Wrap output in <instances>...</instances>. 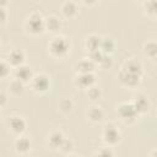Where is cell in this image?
Instances as JSON below:
<instances>
[{
  "label": "cell",
  "mask_w": 157,
  "mask_h": 157,
  "mask_svg": "<svg viewBox=\"0 0 157 157\" xmlns=\"http://www.w3.org/2000/svg\"><path fill=\"white\" fill-rule=\"evenodd\" d=\"M47 49H48V53L50 54V56H53L55 59H64L70 53L71 43L65 36L54 34V37L48 42Z\"/></svg>",
  "instance_id": "obj_1"
},
{
  "label": "cell",
  "mask_w": 157,
  "mask_h": 157,
  "mask_svg": "<svg viewBox=\"0 0 157 157\" xmlns=\"http://www.w3.org/2000/svg\"><path fill=\"white\" fill-rule=\"evenodd\" d=\"M25 29L31 36H39L45 32L44 28V17L40 12L33 11L25 21Z\"/></svg>",
  "instance_id": "obj_2"
},
{
  "label": "cell",
  "mask_w": 157,
  "mask_h": 157,
  "mask_svg": "<svg viewBox=\"0 0 157 157\" xmlns=\"http://www.w3.org/2000/svg\"><path fill=\"white\" fill-rule=\"evenodd\" d=\"M119 119L124 123V124H134L137 118H139V114L136 113L134 105L131 104V102H121L117 105V109H115Z\"/></svg>",
  "instance_id": "obj_3"
},
{
  "label": "cell",
  "mask_w": 157,
  "mask_h": 157,
  "mask_svg": "<svg viewBox=\"0 0 157 157\" xmlns=\"http://www.w3.org/2000/svg\"><path fill=\"white\" fill-rule=\"evenodd\" d=\"M120 140H121V132L118 129V126L112 121L107 123L102 130V141L107 146L113 147V146L118 145L120 142Z\"/></svg>",
  "instance_id": "obj_4"
},
{
  "label": "cell",
  "mask_w": 157,
  "mask_h": 157,
  "mask_svg": "<svg viewBox=\"0 0 157 157\" xmlns=\"http://www.w3.org/2000/svg\"><path fill=\"white\" fill-rule=\"evenodd\" d=\"M28 85L34 93L43 94L50 90V77L44 72L34 74L31 78V81L28 82Z\"/></svg>",
  "instance_id": "obj_5"
},
{
  "label": "cell",
  "mask_w": 157,
  "mask_h": 157,
  "mask_svg": "<svg viewBox=\"0 0 157 157\" xmlns=\"http://www.w3.org/2000/svg\"><path fill=\"white\" fill-rule=\"evenodd\" d=\"M7 128L15 136H18L25 134L27 128V121L22 115L13 114V115H10L7 119Z\"/></svg>",
  "instance_id": "obj_6"
},
{
  "label": "cell",
  "mask_w": 157,
  "mask_h": 157,
  "mask_svg": "<svg viewBox=\"0 0 157 157\" xmlns=\"http://www.w3.org/2000/svg\"><path fill=\"white\" fill-rule=\"evenodd\" d=\"M141 78H142V76L128 72V71H125L123 69H120L119 74H118V80H119L120 85L126 87V88H135V87H137L140 85V82H141Z\"/></svg>",
  "instance_id": "obj_7"
},
{
  "label": "cell",
  "mask_w": 157,
  "mask_h": 157,
  "mask_svg": "<svg viewBox=\"0 0 157 157\" xmlns=\"http://www.w3.org/2000/svg\"><path fill=\"white\" fill-rule=\"evenodd\" d=\"M74 83L80 90L86 91L91 86L96 85V75L94 72H85V74H76L74 78Z\"/></svg>",
  "instance_id": "obj_8"
},
{
  "label": "cell",
  "mask_w": 157,
  "mask_h": 157,
  "mask_svg": "<svg viewBox=\"0 0 157 157\" xmlns=\"http://www.w3.org/2000/svg\"><path fill=\"white\" fill-rule=\"evenodd\" d=\"M130 102H131V104L134 105V108H135L136 113L139 114V117L142 115V114H146V113L150 110V108H151V102H150V99L147 98V96H145V94H142V93L135 96Z\"/></svg>",
  "instance_id": "obj_9"
},
{
  "label": "cell",
  "mask_w": 157,
  "mask_h": 157,
  "mask_svg": "<svg viewBox=\"0 0 157 157\" xmlns=\"http://www.w3.org/2000/svg\"><path fill=\"white\" fill-rule=\"evenodd\" d=\"M5 60L9 63V65L15 69L22 64H25V60H26V54L22 49H18V48H15L12 50H10L7 54H6V58Z\"/></svg>",
  "instance_id": "obj_10"
},
{
  "label": "cell",
  "mask_w": 157,
  "mask_h": 157,
  "mask_svg": "<svg viewBox=\"0 0 157 157\" xmlns=\"http://www.w3.org/2000/svg\"><path fill=\"white\" fill-rule=\"evenodd\" d=\"M13 147H15V151L18 153V155H27L29 151H31V147H32V142H31V139L26 135H18L16 136L15 141H13Z\"/></svg>",
  "instance_id": "obj_11"
},
{
  "label": "cell",
  "mask_w": 157,
  "mask_h": 157,
  "mask_svg": "<svg viewBox=\"0 0 157 157\" xmlns=\"http://www.w3.org/2000/svg\"><path fill=\"white\" fill-rule=\"evenodd\" d=\"M120 69H123V70H125V71H128V72L139 75V76H142V75H144V66H142V63H141L140 60H137L136 58H130V59L125 60Z\"/></svg>",
  "instance_id": "obj_12"
},
{
  "label": "cell",
  "mask_w": 157,
  "mask_h": 157,
  "mask_svg": "<svg viewBox=\"0 0 157 157\" xmlns=\"http://www.w3.org/2000/svg\"><path fill=\"white\" fill-rule=\"evenodd\" d=\"M33 75L34 74H33L32 69L28 65H26V64H22V65H20V66H17V67L13 69V77L17 78V80H20L25 85L31 81V78H32Z\"/></svg>",
  "instance_id": "obj_13"
},
{
  "label": "cell",
  "mask_w": 157,
  "mask_h": 157,
  "mask_svg": "<svg viewBox=\"0 0 157 157\" xmlns=\"http://www.w3.org/2000/svg\"><path fill=\"white\" fill-rule=\"evenodd\" d=\"M65 139V135L63 134V131L60 130H54L52 131L48 137H47V145L50 150H54V151H59L63 141Z\"/></svg>",
  "instance_id": "obj_14"
},
{
  "label": "cell",
  "mask_w": 157,
  "mask_h": 157,
  "mask_svg": "<svg viewBox=\"0 0 157 157\" xmlns=\"http://www.w3.org/2000/svg\"><path fill=\"white\" fill-rule=\"evenodd\" d=\"M61 13L66 18H75L78 15V4L75 0H66L61 4Z\"/></svg>",
  "instance_id": "obj_15"
},
{
  "label": "cell",
  "mask_w": 157,
  "mask_h": 157,
  "mask_svg": "<svg viewBox=\"0 0 157 157\" xmlns=\"http://www.w3.org/2000/svg\"><path fill=\"white\" fill-rule=\"evenodd\" d=\"M44 28H45V32L58 34V32L61 28V20L55 15L47 16L44 17Z\"/></svg>",
  "instance_id": "obj_16"
},
{
  "label": "cell",
  "mask_w": 157,
  "mask_h": 157,
  "mask_svg": "<svg viewBox=\"0 0 157 157\" xmlns=\"http://www.w3.org/2000/svg\"><path fill=\"white\" fill-rule=\"evenodd\" d=\"M86 117L91 123L98 124L104 118V110L102 109V107H99L97 104H92L91 107H88V109L86 112Z\"/></svg>",
  "instance_id": "obj_17"
},
{
  "label": "cell",
  "mask_w": 157,
  "mask_h": 157,
  "mask_svg": "<svg viewBox=\"0 0 157 157\" xmlns=\"http://www.w3.org/2000/svg\"><path fill=\"white\" fill-rule=\"evenodd\" d=\"M96 64L87 56V58H83L81 60H78L76 64H75V72L76 74H85V72H94L96 70Z\"/></svg>",
  "instance_id": "obj_18"
},
{
  "label": "cell",
  "mask_w": 157,
  "mask_h": 157,
  "mask_svg": "<svg viewBox=\"0 0 157 157\" xmlns=\"http://www.w3.org/2000/svg\"><path fill=\"white\" fill-rule=\"evenodd\" d=\"M101 39H102V36H98L96 33H92V34L87 36L85 38V42H83V47H85L86 52L91 53V52L98 50L99 45H101Z\"/></svg>",
  "instance_id": "obj_19"
},
{
  "label": "cell",
  "mask_w": 157,
  "mask_h": 157,
  "mask_svg": "<svg viewBox=\"0 0 157 157\" xmlns=\"http://www.w3.org/2000/svg\"><path fill=\"white\" fill-rule=\"evenodd\" d=\"M115 40L112 38V37H108V36H104L102 37L101 39V45H99V50L104 54H108V55H112L114 52H115Z\"/></svg>",
  "instance_id": "obj_20"
},
{
  "label": "cell",
  "mask_w": 157,
  "mask_h": 157,
  "mask_svg": "<svg viewBox=\"0 0 157 157\" xmlns=\"http://www.w3.org/2000/svg\"><path fill=\"white\" fill-rule=\"evenodd\" d=\"M142 53L145 56H147L151 60H156L157 58V43L155 39H150L144 43L142 47Z\"/></svg>",
  "instance_id": "obj_21"
},
{
  "label": "cell",
  "mask_w": 157,
  "mask_h": 157,
  "mask_svg": "<svg viewBox=\"0 0 157 157\" xmlns=\"http://www.w3.org/2000/svg\"><path fill=\"white\" fill-rule=\"evenodd\" d=\"M142 10H144V13L151 18V20H155L156 18V12H157V6H156V0H144L142 2Z\"/></svg>",
  "instance_id": "obj_22"
},
{
  "label": "cell",
  "mask_w": 157,
  "mask_h": 157,
  "mask_svg": "<svg viewBox=\"0 0 157 157\" xmlns=\"http://www.w3.org/2000/svg\"><path fill=\"white\" fill-rule=\"evenodd\" d=\"M9 91L12 96H21L25 92V83L13 77L9 83Z\"/></svg>",
  "instance_id": "obj_23"
},
{
  "label": "cell",
  "mask_w": 157,
  "mask_h": 157,
  "mask_svg": "<svg viewBox=\"0 0 157 157\" xmlns=\"http://www.w3.org/2000/svg\"><path fill=\"white\" fill-rule=\"evenodd\" d=\"M58 107H59V110H60L61 113L67 114V113H70V112L72 110V108H74V102H72L70 98H63V99H60Z\"/></svg>",
  "instance_id": "obj_24"
},
{
  "label": "cell",
  "mask_w": 157,
  "mask_h": 157,
  "mask_svg": "<svg viewBox=\"0 0 157 157\" xmlns=\"http://www.w3.org/2000/svg\"><path fill=\"white\" fill-rule=\"evenodd\" d=\"M86 94L91 101H98L102 97V91L98 86L93 85V86H91L90 88L86 90Z\"/></svg>",
  "instance_id": "obj_25"
},
{
  "label": "cell",
  "mask_w": 157,
  "mask_h": 157,
  "mask_svg": "<svg viewBox=\"0 0 157 157\" xmlns=\"http://www.w3.org/2000/svg\"><path fill=\"white\" fill-rule=\"evenodd\" d=\"M11 70H12V67L9 65V63L5 59L0 60V80L7 78L11 74Z\"/></svg>",
  "instance_id": "obj_26"
},
{
  "label": "cell",
  "mask_w": 157,
  "mask_h": 157,
  "mask_svg": "<svg viewBox=\"0 0 157 157\" xmlns=\"http://www.w3.org/2000/svg\"><path fill=\"white\" fill-rule=\"evenodd\" d=\"M74 141L71 140V139H64V141H63V144H61V146H60V148H59V151L60 152H63V153H65V155H70L71 153V151L74 150Z\"/></svg>",
  "instance_id": "obj_27"
},
{
  "label": "cell",
  "mask_w": 157,
  "mask_h": 157,
  "mask_svg": "<svg viewBox=\"0 0 157 157\" xmlns=\"http://www.w3.org/2000/svg\"><path fill=\"white\" fill-rule=\"evenodd\" d=\"M112 65H113V59H112V55H108V54H104L102 60L98 64V66L102 69H109Z\"/></svg>",
  "instance_id": "obj_28"
},
{
  "label": "cell",
  "mask_w": 157,
  "mask_h": 157,
  "mask_svg": "<svg viewBox=\"0 0 157 157\" xmlns=\"http://www.w3.org/2000/svg\"><path fill=\"white\" fill-rule=\"evenodd\" d=\"M96 155H98V156H105V157H110V156H113L114 155V151L112 150V147L110 146H104V147H102V148H99L97 152H96Z\"/></svg>",
  "instance_id": "obj_29"
},
{
  "label": "cell",
  "mask_w": 157,
  "mask_h": 157,
  "mask_svg": "<svg viewBox=\"0 0 157 157\" xmlns=\"http://www.w3.org/2000/svg\"><path fill=\"white\" fill-rule=\"evenodd\" d=\"M7 17H9V13H7L6 9L5 7H0V26H2V25L6 23Z\"/></svg>",
  "instance_id": "obj_30"
},
{
  "label": "cell",
  "mask_w": 157,
  "mask_h": 157,
  "mask_svg": "<svg viewBox=\"0 0 157 157\" xmlns=\"http://www.w3.org/2000/svg\"><path fill=\"white\" fill-rule=\"evenodd\" d=\"M6 102H7V96L5 94V92L0 91V108L4 107L6 104Z\"/></svg>",
  "instance_id": "obj_31"
},
{
  "label": "cell",
  "mask_w": 157,
  "mask_h": 157,
  "mask_svg": "<svg viewBox=\"0 0 157 157\" xmlns=\"http://www.w3.org/2000/svg\"><path fill=\"white\" fill-rule=\"evenodd\" d=\"M77 1L81 2V4L85 5V6H93V5L97 4L98 0H77Z\"/></svg>",
  "instance_id": "obj_32"
},
{
  "label": "cell",
  "mask_w": 157,
  "mask_h": 157,
  "mask_svg": "<svg viewBox=\"0 0 157 157\" xmlns=\"http://www.w3.org/2000/svg\"><path fill=\"white\" fill-rule=\"evenodd\" d=\"M7 4H9V0H0V7H6Z\"/></svg>",
  "instance_id": "obj_33"
},
{
  "label": "cell",
  "mask_w": 157,
  "mask_h": 157,
  "mask_svg": "<svg viewBox=\"0 0 157 157\" xmlns=\"http://www.w3.org/2000/svg\"><path fill=\"white\" fill-rule=\"evenodd\" d=\"M136 1H140V2H142V1H144V0H136Z\"/></svg>",
  "instance_id": "obj_34"
}]
</instances>
